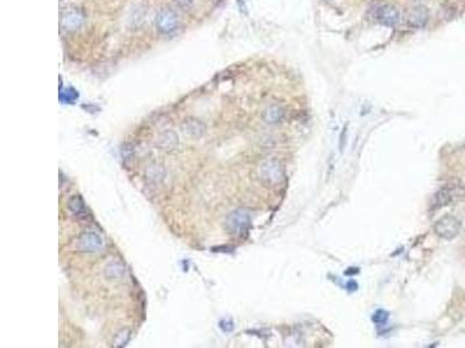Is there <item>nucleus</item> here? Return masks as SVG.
<instances>
[{
  "label": "nucleus",
  "instance_id": "obj_1",
  "mask_svg": "<svg viewBox=\"0 0 465 348\" xmlns=\"http://www.w3.org/2000/svg\"><path fill=\"white\" fill-rule=\"evenodd\" d=\"M156 27L162 34H170L178 27V15L173 10L162 8L156 16Z\"/></svg>",
  "mask_w": 465,
  "mask_h": 348
},
{
  "label": "nucleus",
  "instance_id": "obj_2",
  "mask_svg": "<svg viewBox=\"0 0 465 348\" xmlns=\"http://www.w3.org/2000/svg\"><path fill=\"white\" fill-rule=\"evenodd\" d=\"M460 223L453 216H444L436 223L435 232L444 239H453L459 233Z\"/></svg>",
  "mask_w": 465,
  "mask_h": 348
},
{
  "label": "nucleus",
  "instance_id": "obj_3",
  "mask_svg": "<svg viewBox=\"0 0 465 348\" xmlns=\"http://www.w3.org/2000/svg\"><path fill=\"white\" fill-rule=\"evenodd\" d=\"M375 17L380 25L387 26V27H394L399 23L400 13L393 5L385 4V5L377 7Z\"/></svg>",
  "mask_w": 465,
  "mask_h": 348
},
{
  "label": "nucleus",
  "instance_id": "obj_4",
  "mask_svg": "<svg viewBox=\"0 0 465 348\" xmlns=\"http://www.w3.org/2000/svg\"><path fill=\"white\" fill-rule=\"evenodd\" d=\"M84 17L78 10H68L61 15V27L65 32H74L81 27Z\"/></svg>",
  "mask_w": 465,
  "mask_h": 348
},
{
  "label": "nucleus",
  "instance_id": "obj_5",
  "mask_svg": "<svg viewBox=\"0 0 465 348\" xmlns=\"http://www.w3.org/2000/svg\"><path fill=\"white\" fill-rule=\"evenodd\" d=\"M428 17L429 12L427 8L424 6H416L411 11L409 21L412 26H414V27L421 28L428 23Z\"/></svg>",
  "mask_w": 465,
  "mask_h": 348
},
{
  "label": "nucleus",
  "instance_id": "obj_6",
  "mask_svg": "<svg viewBox=\"0 0 465 348\" xmlns=\"http://www.w3.org/2000/svg\"><path fill=\"white\" fill-rule=\"evenodd\" d=\"M230 219L231 221L229 224L235 231H239V232L247 231L249 223H250L247 214L241 213V211H236V213H234L230 216Z\"/></svg>",
  "mask_w": 465,
  "mask_h": 348
},
{
  "label": "nucleus",
  "instance_id": "obj_7",
  "mask_svg": "<svg viewBox=\"0 0 465 348\" xmlns=\"http://www.w3.org/2000/svg\"><path fill=\"white\" fill-rule=\"evenodd\" d=\"M283 116H284L283 108L280 107V106H278V105L270 106V107H267L265 109L264 114H263V117H264V120L267 123H274V125H275V123L280 122V120H282Z\"/></svg>",
  "mask_w": 465,
  "mask_h": 348
},
{
  "label": "nucleus",
  "instance_id": "obj_8",
  "mask_svg": "<svg viewBox=\"0 0 465 348\" xmlns=\"http://www.w3.org/2000/svg\"><path fill=\"white\" fill-rule=\"evenodd\" d=\"M454 197V191L449 187H444L442 188L441 191H438L435 195V200H434V204H435L437 208H441V207H444L448 203H450L451 200Z\"/></svg>",
  "mask_w": 465,
  "mask_h": 348
},
{
  "label": "nucleus",
  "instance_id": "obj_9",
  "mask_svg": "<svg viewBox=\"0 0 465 348\" xmlns=\"http://www.w3.org/2000/svg\"><path fill=\"white\" fill-rule=\"evenodd\" d=\"M173 2L179 8H182L183 11H187L192 7L195 0H173Z\"/></svg>",
  "mask_w": 465,
  "mask_h": 348
},
{
  "label": "nucleus",
  "instance_id": "obj_10",
  "mask_svg": "<svg viewBox=\"0 0 465 348\" xmlns=\"http://www.w3.org/2000/svg\"><path fill=\"white\" fill-rule=\"evenodd\" d=\"M60 2H63V0H60Z\"/></svg>",
  "mask_w": 465,
  "mask_h": 348
}]
</instances>
